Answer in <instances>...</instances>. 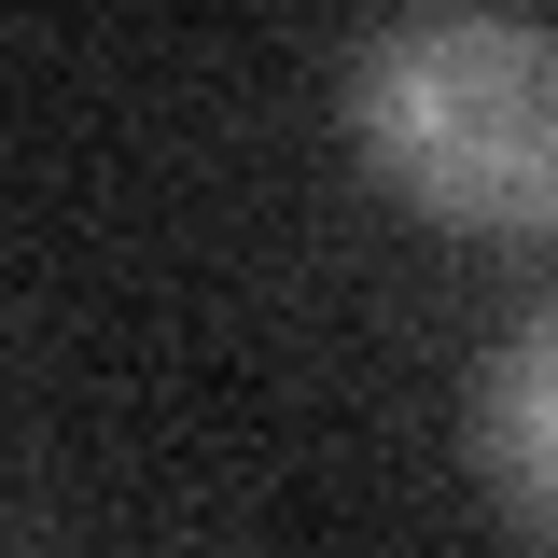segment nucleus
I'll return each instance as SVG.
<instances>
[{
	"mask_svg": "<svg viewBox=\"0 0 558 558\" xmlns=\"http://www.w3.org/2000/svg\"><path fill=\"white\" fill-rule=\"evenodd\" d=\"M349 154L447 238H558V28L405 14L349 57Z\"/></svg>",
	"mask_w": 558,
	"mask_h": 558,
	"instance_id": "nucleus-1",
	"label": "nucleus"
},
{
	"mask_svg": "<svg viewBox=\"0 0 558 558\" xmlns=\"http://www.w3.org/2000/svg\"><path fill=\"white\" fill-rule=\"evenodd\" d=\"M475 488L531 545H558V307H531L475 363Z\"/></svg>",
	"mask_w": 558,
	"mask_h": 558,
	"instance_id": "nucleus-2",
	"label": "nucleus"
}]
</instances>
